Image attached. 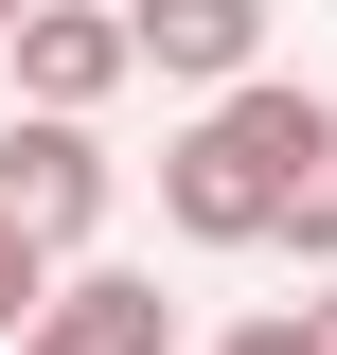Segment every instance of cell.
I'll use <instances>...</instances> for the list:
<instances>
[{
  "label": "cell",
  "instance_id": "obj_1",
  "mask_svg": "<svg viewBox=\"0 0 337 355\" xmlns=\"http://www.w3.org/2000/svg\"><path fill=\"white\" fill-rule=\"evenodd\" d=\"M302 142H320V89H231V107H196V125L160 142V231L178 249H284V178Z\"/></svg>",
  "mask_w": 337,
  "mask_h": 355
},
{
  "label": "cell",
  "instance_id": "obj_2",
  "mask_svg": "<svg viewBox=\"0 0 337 355\" xmlns=\"http://www.w3.org/2000/svg\"><path fill=\"white\" fill-rule=\"evenodd\" d=\"M107 196H125V160H107L89 125H36V107H0V214L36 231L53 266H89V249H107Z\"/></svg>",
  "mask_w": 337,
  "mask_h": 355
},
{
  "label": "cell",
  "instance_id": "obj_3",
  "mask_svg": "<svg viewBox=\"0 0 337 355\" xmlns=\"http://www.w3.org/2000/svg\"><path fill=\"white\" fill-rule=\"evenodd\" d=\"M125 89H142L125 0H36V18H18V107H36V125H107Z\"/></svg>",
  "mask_w": 337,
  "mask_h": 355
},
{
  "label": "cell",
  "instance_id": "obj_4",
  "mask_svg": "<svg viewBox=\"0 0 337 355\" xmlns=\"http://www.w3.org/2000/svg\"><path fill=\"white\" fill-rule=\"evenodd\" d=\"M125 36H142V71L196 89V107L266 89V0H125Z\"/></svg>",
  "mask_w": 337,
  "mask_h": 355
},
{
  "label": "cell",
  "instance_id": "obj_5",
  "mask_svg": "<svg viewBox=\"0 0 337 355\" xmlns=\"http://www.w3.org/2000/svg\"><path fill=\"white\" fill-rule=\"evenodd\" d=\"M18 355H178V302L142 284V266H71V284H53V320H36Z\"/></svg>",
  "mask_w": 337,
  "mask_h": 355
},
{
  "label": "cell",
  "instance_id": "obj_6",
  "mask_svg": "<svg viewBox=\"0 0 337 355\" xmlns=\"http://www.w3.org/2000/svg\"><path fill=\"white\" fill-rule=\"evenodd\" d=\"M284 249L337 266V107H320V142H302V178H284Z\"/></svg>",
  "mask_w": 337,
  "mask_h": 355
},
{
  "label": "cell",
  "instance_id": "obj_7",
  "mask_svg": "<svg viewBox=\"0 0 337 355\" xmlns=\"http://www.w3.org/2000/svg\"><path fill=\"white\" fill-rule=\"evenodd\" d=\"M53 284H71V266H53V249H36V231H18V214H0V355H18V338H36V320H53Z\"/></svg>",
  "mask_w": 337,
  "mask_h": 355
},
{
  "label": "cell",
  "instance_id": "obj_8",
  "mask_svg": "<svg viewBox=\"0 0 337 355\" xmlns=\"http://www.w3.org/2000/svg\"><path fill=\"white\" fill-rule=\"evenodd\" d=\"M213 355H320V302H266V320H231Z\"/></svg>",
  "mask_w": 337,
  "mask_h": 355
},
{
  "label": "cell",
  "instance_id": "obj_9",
  "mask_svg": "<svg viewBox=\"0 0 337 355\" xmlns=\"http://www.w3.org/2000/svg\"><path fill=\"white\" fill-rule=\"evenodd\" d=\"M18 18H36V0H0V53H18Z\"/></svg>",
  "mask_w": 337,
  "mask_h": 355
},
{
  "label": "cell",
  "instance_id": "obj_10",
  "mask_svg": "<svg viewBox=\"0 0 337 355\" xmlns=\"http://www.w3.org/2000/svg\"><path fill=\"white\" fill-rule=\"evenodd\" d=\"M320 355H337V284H320Z\"/></svg>",
  "mask_w": 337,
  "mask_h": 355
}]
</instances>
